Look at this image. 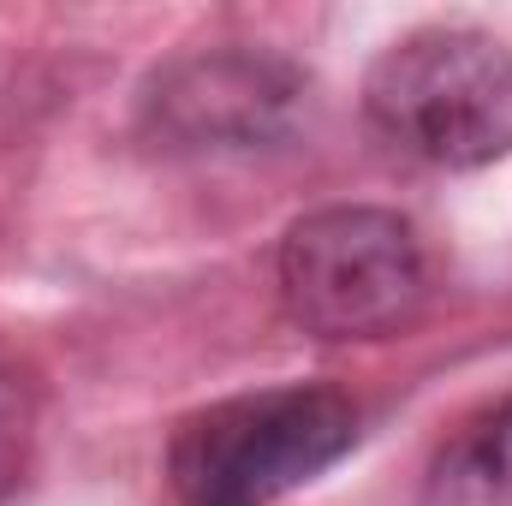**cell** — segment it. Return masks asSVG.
<instances>
[{
	"label": "cell",
	"mask_w": 512,
	"mask_h": 506,
	"mask_svg": "<svg viewBox=\"0 0 512 506\" xmlns=\"http://www.w3.org/2000/svg\"><path fill=\"white\" fill-rule=\"evenodd\" d=\"M370 131L423 167H483L512 155V42L429 24L387 48L364 78Z\"/></svg>",
	"instance_id": "obj_1"
},
{
	"label": "cell",
	"mask_w": 512,
	"mask_h": 506,
	"mask_svg": "<svg viewBox=\"0 0 512 506\" xmlns=\"http://www.w3.org/2000/svg\"><path fill=\"white\" fill-rule=\"evenodd\" d=\"M429 262L417 227L393 209L334 203L286 227L280 298L286 316L316 340H382L417 316Z\"/></svg>",
	"instance_id": "obj_2"
},
{
	"label": "cell",
	"mask_w": 512,
	"mask_h": 506,
	"mask_svg": "<svg viewBox=\"0 0 512 506\" xmlns=\"http://www.w3.org/2000/svg\"><path fill=\"white\" fill-rule=\"evenodd\" d=\"M358 441V411L334 387H268L191 417L173 441L179 506H268Z\"/></svg>",
	"instance_id": "obj_3"
},
{
	"label": "cell",
	"mask_w": 512,
	"mask_h": 506,
	"mask_svg": "<svg viewBox=\"0 0 512 506\" xmlns=\"http://www.w3.org/2000/svg\"><path fill=\"white\" fill-rule=\"evenodd\" d=\"M304 78L274 54H191L149 90V126L173 149H256L292 126Z\"/></svg>",
	"instance_id": "obj_4"
},
{
	"label": "cell",
	"mask_w": 512,
	"mask_h": 506,
	"mask_svg": "<svg viewBox=\"0 0 512 506\" xmlns=\"http://www.w3.org/2000/svg\"><path fill=\"white\" fill-rule=\"evenodd\" d=\"M417 506H512V393L441 441Z\"/></svg>",
	"instance_id": "obj_5"
},
{
	"label": "cell",
	"mask_w": 512,
	"mask_h": 506,
	"mask_svg": "<svg viewBox=\"0 0 512 506\" xmlns=\"http://www.w3.org/2000/svg\"><path fill=\"white\" fill-rule=\"evenodd\" d=\"M30 447H36V399L12 370H0V506L24 489Z\"/></svg>",
	"instance_id": "obj_6"
}]
</instances>
